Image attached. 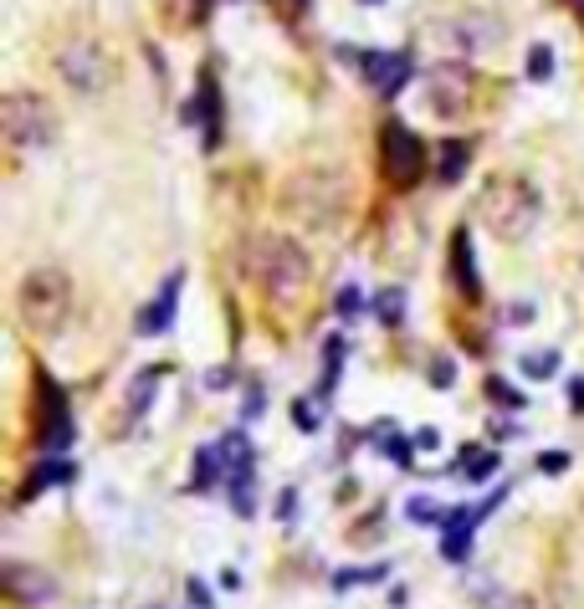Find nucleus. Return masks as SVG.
I'll use <instances>...</instances> for the list:
<instances>
[{"label": "nucleus", "mask_w": 584, "mask_h": 609, "mask_svg": "<svg viewBox=\"0 0 584 609\" xmlns=\"http://www.w3.org/2000/svg\"><path fill=\"white\" fill-rule=\"evenodd\" d=\"M247 277L272 297V302H298L308 292V281H313V262H308V251L293 241V235H252L247 241Z\"/></svg>", "instance_id": "f257e3e1"}, {"label": "nucleus", "mask_w": 584, "mask_h": 609, "mask_svg": "<svg viewBox=\"0 0 584 609\" xmlns=\"http://www.w3.org/2000/svg\"><path fill=\"white\" fill-rule=\"evenodd\" d=\"M451 277H457V287H461V297H482V281H477V272H472V241H467V231H457V251H451Z\"/></svg>", "instance_id": "4468645a"}, {"label": "nucleus", "mask_w": 584, "mask_h": 609, "mask_svg": "<svg viewBox=\"0 0 584 609\" xmlns=\"http://www.w3.org/2000/svg\"><path fill=\"white\" fill-rule=\"evenodd\" d=\"M0 128H5V143L11 149H47L57 143V113L42 93H5L0 103Z\"/></svg>", "instance_id": "39448f33"}, {"label": "nucleus", "mask_w": 584, "mask_h": 609, "mask_svg": "<svg viewBox=\"0 0 584 609\" xmlns=\"http://www.w3.org/2000/svg\"><path fill=\"white\" fill-rule=\"evenodd\" d=\"M482 220L497 241H523L538 226V189L523 174H492L482 189Z\"/></svg>", "instance_id": "20e7f679"}, {"label": "nucleus", "mask_w": 584, "mask_h": 609, "mask_svg": "<svg viewBox=\"0 0 584 609\" xmlns=\"http://www.w3.org/2000/svg\"><path fill=\"white\" fill-rule=\"evenodd\" d=\"M553 364H559V359H553V354H538V359H523V375H528V379H538V375H553Z\"/></svg>", "instance_id": "393cba45"}, {"label": "nucleus", "mask_w": 584, "mask_h": 609, "mask_svg": "<svg viewBox=\"0 0 584 609\" xmlns=\"http://www.w3.org/2000/svg\"><path fill=\"white\" fill-rule=\"evenodd\" d=\"M580 5H584V0H580Z\"/></svg>", "instance_id": "2f4dec72"}, {"label": "nucleus", "mask_w": 584, "mask_h": 609, "mask_svg": "<svg viewBox=\"0 0 584 609\" xmlns=\"http://www.w3.org/2000/svg\"><path fill=\"white\" fill-rule=\"evenodd\" d=\"M62 476H67V467H62V461H47V467H36L32 486H51V482H62Z\"/></svg>", "instance_id": "b1692460"}, {"label": "nucleus", "mask_w": 584, "mask_h": 609, "mask_svg": "<svg viewBox=\"0 0 584 609\" xmlns=\"http://www.w3.org/2000/svg\"><path fill=\"white\" fill-rule=\"evenodd\" d=\"M180 287H185V272H170V281H164V287H159V297H154V308H149V313H144V323H139L144 333H159V329H170V323H174Z\"/></svg>", "instance_id": "ddd939ff"}, {"label": "nucleus", "mask_w": 584, "mask_h": 609, "mask_svg": "<svg viewBox=\"0 0 584 609\" xmlns=\"http://www.w3.org/2000/svg\"><path fill=\"white\" fill-rule=\"evenodd\" d=\"M42 394H47V440L51 446H67L72 440V425H67V405H62V394H57V384L51 379H42Z\"/></svg>", "instance_id": "2eb2a0df"}, {"label": "nucleus", "mask_w": 584, "mask_h": 609, "mask_svg": "<svg viewBox=\"0 0 584 609\" xmlns=\"http://www.w3.org/2000/svg\"><path fill=\"white\" fill-rule=\"evenodd\" d=\"M492 471H497V456L492 451H467V476H472V482H488Z\"/></svg>", "instance_id": "aec40b11"}, {"label": "nucleus", "mask_w": 584, "mask_h": 609, "mask_svg": "<svg viewBox=\"0 0 584 609\" xmlns=\"http://www.w3.org/2000/svg\"><path fill=\"white\" fill-rule=\"evenodd\" d=\"M154 384H159V369H144L139 379H134V394H128V415L139 421L144 410H149V394H154Z\"/></svg>", "instance_id": "a211bd4d"}, {"label": "nucleus", "mask_w": 584, "mask_h": 609, "mask_svg": "<svg viewBox=\"0 0 584 609\" xmlns=\"http://www.w3.org/2000/svg\"><path fill=\"white\" fill-rule=\"evenodd\" d=\"M426 42H442L446 57H477V51L503 42V26L488 16H446L426 26Z\"/></svg>", "instance_id": "0eeeda50"}, {"label": "nucleus", "mask_w": 584, "mask_h": 609, "mask_svg": "<svg viewBox=\"0 0 584 609\" xmlns=\"http://www.w3.org/2000/svg\"><path fill=\"white\" fill-rule=\"evenodd\" d=\"M538 467L553 476V471H564V467H569V456H564V451H543V456H538Z\"/></svg>", "instance_id": "cd10ccee"}, {"label": "nucleus", "mask_w": 584, "mask_h": 609, "mask_svg": "<svg viewBox=\"0 0 584 609\" xmlns=\"http://www.w3.org/2000/svg\"><path fill=\"white\" fill-rule=\"evenodd\" d=\"M298 430H318V421H313V410L308 405H298Z\"/></svg>", "instance_id": "7c9ffc66"}, {"label": "nucleus", "mask_w": 584, "mask_h": 609, "mask_svg": "<svg viewBox=\"0 0 584 609\" xmlns=\"http://www.w3.org/2000/svg\"><path fill=\"white\" fill-rule=\"evenodd\" d=\"M467 159H472V143H467V139H446L442 143V180H446V185H457V180H461Z\"/></svg>", "instance_id": "dca6fc26"}, {"label": "nucleus", "mask_w": 584, "mask_h": 609, "mask_svg": "<svg viewBox=\"0 0 584 609\" xmlns=\"http://www.w3.org/2000/svg\"><path fill=\"white\" fill-rule=\"evenodd\" d=\"M431 384H436V390H451V384H457V364L436 359V369H431Z\"/></svg>", "instance_id": "5701e85b"}, {"label": "nucleus", "mask_w": 584, "mask_h": 609, "mask_svg": "<svg viewBox=\"0 0 584 609\" xmlns=\"http://www.w3.org/2000/svg\"><path fill=\"white\" fill-rule=\"evenodd\" d=\"M57 72H62V82L78 97H98V93H108V82H113V57L103 51V42L78 36V42H67L57 51Z\"/></svg>", "instance_id": "423d86ee"}, {"label": "nucleus", "mask_w": 584, "mask_h": 609, "mask_svg": "<svg viewBox=\"0 0 584 609\" xmlns=\"http://www.w3.org/2000/svg\"><path fill=\"white\" fill-rule=\"evenodd\" d=\"M488 400H497V405H507V410H518V405H523L518 390H507V384H497V379H488Z\"/></svg>", "instance_id": "4be33fe9"}, {"label": "nucleus", "mask_w": 584, "mask_h": 609, "mask_svg": "<svg viewBox=\"0 0 584 609\" xmlns=\"http://www.w3.org/2000/svg\"><path fill=\"white\" fill-rule=\"evenodd\" d=\"M354 308H359V292H354V287H344V292H339V313H354Z\"/></svg>", "instance_id": "c85d7f7f"}, {"label": "nucleus", "mask_w": 584, "mask_h": 609, "mask_svg": "<svg viewBox=\"0 0 584 609\" xmlns=\"http://www.w3.org/2000/svg\"><path fill=\"white\" fill-rule=\"evenodd\" d=\"M16 318L21 329L32 333V338H57V333L67 329V318H72V281H67V272H57V266H36V272H26V281H21L16 292Z\"/></svg>", "instance_id": "f03ea898"}, {"label": "nucleus", "mask_w": 584, "mask_h": 609, "mask_svg": "<svg viewBox=\"0 0 584 609\" xmlns=\"http://www.w3.org/2000/svg\"><path fill=\"white\" fill-rule=\"evenodd\" d=\"M549 72H553V51L549 47H534V51H528V78L543 82Z\"/></svg>", "instance_id": "412c9836"}, {"label": "nucleus", "mask_w": 584, "mask_h": 609, "mask_svg": "<svg viewBox=\"0 0 584 609\" xmlns=\"http://www.w3.org/2000/svg\"><path fill=\"white\" fill-rule=\"evenodd\" d=\"M411 72H415V62L405 51H369V57H364V78L375 82V93H385V97H396Z\"/></svg>", "instance_id": "f8f14e48"}, {"label": "nucleus", "mask_w": 584, "mask_h": 609, "mask_svg": "<svg viewBox=\"0 0 584 609\" xmlns=\"http://www.w3.org/2000/svg\"><path fill=\"white\" fill-rule=\"evenodd\" d=\"M195 461H201V467H195V486H216V482H221V446L201 451Z\"/></svg>", "instance_id": "6ab92c4d"}, {"label": "nucleus", "mask_w": 584, "mask_h": 609, "mask_svg": "<svg viewBox=\"0 0 584 609\" xmlns=\"http://www.w3.org/2000/svg\"><path fill=\"white\" fill-rule=\"evenodd\" d=\"M379 318H385V323H400V292H396V287L379 297Z\"/></svg>", "instance_id": "a878e982"}, {"label": "nucleus", "mask_w": 584, "mask_h": 609, "mask_svg": "<svg viewBox=\"0 0 584 609\" xmlns=\"http://www.w3.org/2000/svg\"><path fill=\"white\" fill-rule=\"evenodd\" d=\"M426 108L436 118H461V113L472 108V78H467V67H451V62H436L426 72Z\"/></svg>", "instance_id": "1a4fd4ad"}, {"label": "nucleus", "mask_w": 584, "mask_h": 609, "mask_svg": "<svg viewBox=\"0 0 584 609\" xmlns=\"http://www.w3.org/2000/svg\"><path fill=\"white\" fill-rule=\"evenodd\" d=\"M283 210L308 231H329L348 210V180L339 170H302L283 185Z\"/></svg>", "instance_id": "7ed1b4c3"}, {"label": "nucleus", "mask_w": 584, "mask_h": 609, "mask_svg": "<svg viewBox=\"0 0 584 609\" xmlns=\"http://www.w3.org/2000/svg\"><path fill=\"white\" fill-rule=\"evenodd\" d=\"M411 517H415V522H436L442 513L431 507V497H415V502H411Z\"/></svg>", "instance_id": "bb28decb"}, {"label": "nucleus", "mask_w": 584, "mask_h": 609, "mask_svg": "<svg viewBox=\"0 0 584 609\" xmlns=\"http://www.w3.org/2000/svg\"><path fill=\"white\" fill-rule=\"evenodd\" d=\"M379 251H385V262L415 266V251H421V226H415L411 216L390 210V216H385V231H379Z\"/></svg>", "instance_id": "9d476101"}, {"label": "nucleus", "mask_w": 584, "mask_h": 609, "mask_svg": "<svg viewBox=\"0 0 584 609\" xmlns=\"http://www.w3.org/2000/svg\"><path fill=\"white\" fill-rule=\"evenodd\" d=\"M421 164H426L421 139H415L400 118H390L385 134H379V170H385V180H390V185H415V180H421Z\"/></svg>", "instance_id": "6e6552de"}, {"label": "nucleus", "mask_w": 584, "mask_h": 609, "mask_svg": "<svg viewBox=\"0 0 584 609\" xmlns=\"http://www.w3.org/2000/svg\"><path fill=\"white\" fill-rule=\"evenodd\" d=\"M569 405L584 410V379H574V384H569Z\"/></svg>", "instance_id": "c756f323"}, {"label": "nucleus", "mask_w": 584, "mask_h": 609, "mask_svg": "<svg viewBox=\"0 0 584 609\" xmlns=\"http://www.w3.org/2000/svg\"><path fill=\"white\" fill-rule=\"evenodd\" d=\"M5 594H11L16 605H51V599H57V584H51V574L32 568V563H5Z\"/></svg>", "instance_id": "9b49d317"}, {"label": "nucleus", "mask_w": 584, "mask_h": 609, "mask_svg": "<svg viewBox=\"0 0 584 609\" xmlns=\"http://www.w3.org/2000/svg\"><path fill=\"white\" fill-rule=\"evenodd\" d=\"M201 113H206V143H216L221 139V97L210 78H201Z\"/></svg>", "instance_id": "f3484780"}]
</instances>
